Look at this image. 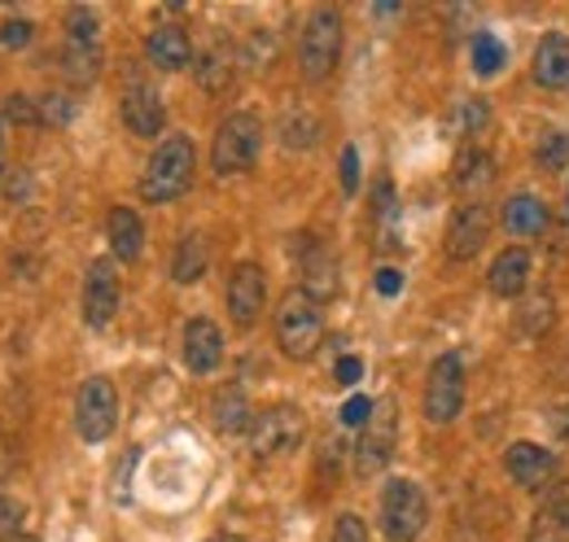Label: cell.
Instances as JSON below:
<instances>
[{
  "instance_id": "4dcf8cb0",
  "label": "cell",
  "mask_w": 569,
  "mask_h": 542,
  "mask_svg": "<svg viewBox=\"0 0 569 542\" xmlns=\"http://www.w3.org/2000/svg\"><path fill=\"white\" fill-rule=\"evenodd\" d=\"M198 79H202V88H207V92L228 88V79H232V53H223V49L214 44L211 53L198 62Z\"/></svg>"
},
{
  "instance_id": "7bdbcfd3",
  "label": "cell",
  "mask_w": 569,
  "mask_h": 542,
  "mask_svg": "<svg viewBox=\"0 0 569 542\" xmlns=\"http://www.w3.org/2000/svg\"><path fill=\"white\" fill-rule=\"evenodd\" d=\"M548 429H552L561 442H569V406H552V411H548Z\"/></svg>"
},
{
  "instance_id": "7dc6e473",
  "label": "cell",
  "mask_w": 569,
  "mask_h": 542,
  "mask_svg": "<svg viewBox=\"0 0 569 542\" xmlns=\"http://www.w3.org/2000/svg\"><path fill=\"white\" fill-rule=\"evenodd\" d=\"M211 542H237V539H211Z\"/></svg>"
},
{
  "instance_id": "6da1fadb",
  "label": "cell",
  "mask_w": 569,
  "mask_h": 542,
  "mask_svg": "<svg viewBox=\"0 0 569 542\" xmlns=\"http://www.w3.org/2000/svg\"><path fill=\"white\" fill-rule=\"evenodd\" d=\"M193 167H198V153H193V140L189 136H167L149 167L141 175V198L144 202H176L189 184H193Z\"/></svg>"
},
{
  "instance_id": "d590c367",
  "label": "cell",
  "mask_w": 569,
  "mask_h": 542,
  "mask_svg": "<svg viewBox=\"0 0 569 542\" xmlns=\"http://www.w3.org/2000/svg\"><path fill=\"white\" fill-rule=\"evenodd\" d=\"M71 114H74L71 97H62V92H49L40 101V123H71Z\"/></svg>"
},
{
  "instance_id": "603a6c76",
  "label": "cell",
  "mask_w": 569,
  "mask_h": 542,
  "mask_svg": "<svg viewBox=\"0 0 569 542\" xmlns=\"http://www.w3.org/2000/svg\"><path fill=\"white\" fill-rule=\"evenodd\" d=\"M503 228L512 237H539L548 228V205L539 202L535 193H517L503 202Z\"/></svg>"
},
{
  "instance_id": "ee69618b",
  "label": "cell",
  "mask_w": 569,
  "mask_h": 542,
  "mask_svg": "<svg viewBox=\"0 0 569 542\" xmlns=\"http://www.w3.org/2000/svg\"><path fill=\"white\" fill-rule=\"evenodd\" d=\"M4 469H9V460H4V446H0V481H4Z\"/></svg>"
},
{
  "instance_id": "f6af8a7d",
  "label": "cell",
  "mask_w": 569,
  "mask_h": 542,
  "mask_svg": "<svg viewBox=\"0 0 569 542\" xmlns=\"http://www.w3.org/2000/svg\"><path fill=\"white\" fill-rule=\"evenodd\" d=\"M0 162H4V123H0Z\"/></svg>"
},
{
  "instance_id": "7402d4cb",
  "label": "cell",
  "mask_w": 569,
  "mask_h": 542,
  "mask_svg": "<svg viewBox=\"0 0 569 542\" xmlns=\"http://www.w3.org/2000/svg\"><path fill=\"white\" fill-rule=\"evenodd\" d=\"M491 293L496 298H521L526 293V284H530V254L521 250V245H512V250H503L496 263H491Z\"/></svg>"
},
{
  "instance_id": "83f0119b",
  "label": "cell",
  "mask_w": 569,
  "mask_h": 542,
  "mask_svg": "<svg viewBox=\"0 0 569 542\" xmlns=\"http://www.w3.org/2000/svg\"><path fill=\"white\" fill-rule=\"evenodd\" d=\"M503 67H508V49H503V40L491 36V31H478V36H473V70H478L482 79H496Z\"/></svg>"
},
{
  "instance_id": "f35d334b",
  "label": "cell",
  "mask_w": 569,
  "mask_h": 542,
  "mask_svg": "<svg viewBox=\"0 0 569 542\" xmlns=\"http://www.w3.org/2000/svg\"><path fill=\"white\" fill-rule=\"evenodd\" d=\"M368 415H372V399H363V394L347 399V406H342V424H347V429H363Z\"/></svg>"
},
{
  "instance_id": "52a82bcc",
  "label": "cell",
  "mask_w": 569,
  "mask_h": 542,
  "mask_svg": "<svg viewBox=\"0 0 569 542\" xmlns=\"http://www.w3.org/2000/svg\"><path fill=\"white\" fill-rule=\"evenodd\" d=\"M395 442H399V406H395V399H381V403H372L368 424L359 429V442H356L359 476L381 473L395 460Z\"/></svg>"
},
{
  "instance_id": "ba28073f",
  "label": "cell",
  "mask_w": 569,
  "mask_h": 542,
  "mask_svg": "<svg viewBox=\"0 0 569 542\" xmlns=\"http://www.w3.org/2000/svg\"><path fill=\"white\" fill-rule=\"evenodd\" d=\"M119 424V394L106 377H88L74 394V429L83 442H106Z\"/></svg>"
},
{
  "instance_id": "4316f807",
  "label": "cell",
  "mask_w": 569,
  "mask_h": 542,
  "mask_svg": "<svg viewBox=\"0 0 569 542\" xmlns=\"http://www.w3.org/2000/svg\"><path fill=\"white\" fill-rule=\"evenodd\" d=\"M552 315H557L552 293H530L526 307H521V315H517V333L521 338H543L552 329Z\"/></svg>"
},
{
  "instance_id": "8d00e7d4",
  "label": "cell",
  "mask_w": 569,
  "mask_h": 542,
  "mask_svg": "<svg viewBox=\"0 0 569 542\" xmlns=\"http://www.w3.org/2000/svg\"><path fill=\"white\" fill-rule=\"evenodd\" d=\"M40 123V106H31L27 97H9L4 110H0V123Z\"/></svg>"
},
{
  "instance_id": "1f68e13d",
  "label": "cell",
  "mask_w": 569,
  "mask_h": 542,
  "mask_svg": "<svg viewBox=\"0 0 569 542\" xmlns=\"http://www.w3.org/2000/svg\"><path fill=\"white\" fill-rule=\"evenodd\" d=\"M67 44H88V49H97V13H92V9H71V13H67Z\"/></svg>"
},
{
  "instance_id": "cb8c5ba5",
  "label": "cell",
  "mask_w": 569,
  "mask_h": 542,
  "mask_svg": "<svg viewBox=\"0 0 569 542\" xmlns=\"http://www.w3.org/2000/svg\"><path fill=\"white\" fill-rule=\"evenodd\" d=\"M207 263H211V250L198 232H189L180 245H176V259H171V280L176 284H198L207 275Z\"/></svg>"
},
{
  "instance_id": "7c38bea8",
  "label": "cell",
  "mask_w": 569,
  "mask_h": 542,
  "mask_svg": "<svg viewBox=\"0 0 569 542\" xmlns=\"http://www.w3.org/2000/svg\"><path fill=\"white\" fill-rule=\"evenodd\" d=\"M263 302H268V280L259 263H237L228 275V315L237 329H250L259 315H263Z\"/></svg>"
},
{
  "instance_id": "8fae6325",
  "label": "cell",
  "mask_w": 569,
  "mask_h": 542,
  "mask_svg": "<svg viewBox=\"0 0 569 542\" xmlns=\"http://www.w3.org/2000/svg\"><path fill=\"white\" fill-rule=\"evenodd\" d=\"M119 311V268L114 259H97L83 275V320L88 329H106Z\"/></svg>"
},
{
  "instance_id": "484cf974",
  "label": "cell",
  "mask_w": 569,
  "mask_h": 542,
  "mask_svg": "<svg viewBox=\"0 0 569 542\" xmlns=\"http://www.w3.org/2000/svg\"><path fill=\"white\" fill-rule=\"evenodd\" d=\"M250 424H254V411H250L246 394H241L237 385L214 399V429H219V433H246Z\"/></svg>"
},
{
  "instance_id": "f546056e",
  "label": "cell",
  "mask_w": 569,
  "mask_h": 542,
  "mask_svg": "<svg viewBox=\"0 0 569 542\" xmlns=\"http://www.w3.org/2000/svg\"><path fill=\"white\" fill-rule=\"evenodd\" d=\"M281 140H284V149H311V144L320 140V123H316L311 114H302V110H293V114H284V123H281Z\"/></svg>"
},
{
  "instance_id": "74e56055",
  "label": "cell",
  "mask_w": 569,
  "mask_h": 542,
  "mask_svg": "<svg viewBox=\"0 0 569 542\" xmlns=\"http://www.w3.org/2000/svg\"><path fill=\"white\" fill-rule=\"evenodd\" d=\"M329 542H368V525L347 512V516H338V521H333V539Z\"/></svg>"
},
{
  "instance_id": "ffe728a7",
  "label": "cell",
  "mask_w": 569,
  "mask_h": 542,
  "mask_svg": "<svg viewBox=\"0 0 569 542\" xmlns=\"http://www.w3.org/2000/svg\"><path fill=\"white\" fill-rule=\"evenodd\" d=\"M106 232H110V250H114V259H123V263H137V259H141L144 223H141V214H137V210L114 205V210H110V219H106Z\"/></svg>"
},
{
  "instance_id": "44dd1931",
  "label": "cell",
  "mask_w": 569,
  "mask_h": 542,
  "mask_svg": "<svg viewBox=\"0 0 569 542\" xmlns=\"http://www.w3.org/2000/svg\"><path fill=\"white\" fill-rule=\"evenodd\" d=\"M530 542H569V481L548 490V503L535 516Z\"/></svg>"
},
{
  "instance_id": "7a4b0ae2",
  "label": "cell",
  "mask_w": 569,
  "mask_h": 542,
  "mask_svg": "<svg viewBox=\"0 0 569 542\" xmlns=\"http://www.w3.org/2000/svg\"><path fill=\"white\" fill-rule=\"evenodd\" d=\"M259 149H263V123L250 110H237L214 132L211 167L219 175H241V171H250L259 162Z\"/></svg>"
},
{
  "instance_id": "b9f144b4",
  "label": "cell",
  "mask_w": 569,
  "mask_h": 542,
  "mask_svg": "<svg viewBox=\"0 0 569 542\" xmlns=\"http://www.w3.org/2000/svg\"><path fill=\"white\" fill-rule=\"evenodd\" d=\"M399 289H403V271H395V268H381V271H377V293L395 298Z\"/></svg>"
},
{
  "instance_id": "30bf717a",
  "label": "cell",
  "mask_w": 569,
  "mask_h": 542,
  "mask_svg": "<svg viewBox=\"0 0 569 542\" xmlns=\"http://www.w3.org/2000/svg\"><path fill=\"white\" fill-rule=\"evenodd\" d=\"M289 254L298 259L302 268V293L311 302H329L338 293V259L316 241V237H293L289 241Z\"/></svg>"
},
{
  "instance_id": "60d3db41",
  "label": "cell",
  "mask_w": 569,
  "mask_h": 542,
  "mask_svg": "<svg viewBox=\"0 0 569 542\" xmlns=\"http://www.w3.org/2000/svg\"><path fill=\"white\" fill-rule=\"evenodd\" d=\"M333 377H338V385H356L359 377H363V363H359L356 354H347V359H338Z\"/></svg>"
},
{
  "instance_id": "d4e9b609",
  "label": "cell",
  "mask_w": 569,
  "mask_h": 542,
  "mask_svg": "<svg viewBox=\"0 0 569 542\" xmlns=\"http://www.w3.org/2000/svg\"><path fill=\"white\" fill-rule=\"evenodd\" d=\"M491 123V106L482 101V97H465V101H456L451 106V114H447V136H456V140H478V132Z\"/></svg>"
},
{
  "instance_id": "277c9868",
  "label": "cell",
  "mask_w": 569,
  "mask_h": 542,
  "mask_svg": "<svg viewBox=\"0 0 569 542\" xmlns=\"http://www.w3.org/2000/svg\"><path fill=\"white\" fill-rule=\"evenodd\" d=\"M342 58V13L338 9H316L302 27V44H298V67L311 83L329 79Z\"/></svg>"
},
{
  "instance_id": "4fadbf2b",
  "label": "cell",
  "mask_w": 569,
  "mask_h": 542,
  "mask_svg": "<svg viewBox=\"0 0 569 542\" xmlns=\"http://www.w3.org/2000/svg\"><path fill=\"white\" fill-rule=\"evenodd\" d=\"M491 237V210L482 202H465L451 214V228H447V254L456 263H469Z\"/></svg>"
},
{
  "instance_id": "d6986e66",
  "label": "cell",
  "mask_w": 569,
  "mask_h": 542,
  "mask_svg": "<svg viewBox=\"0 0 569 542\" xmlns=\"http://www.w3.org/2000/svg\"><path fill=\"white\" fill-rule=\"evenodd\" d=\"M491 180H496V162H491V153L478 149V144H465L460 158H456V167H451V184H456V193L473 198V193H482Z\"/></svg>"
},
{
  "instance_id": "d6a6232c",
  "label": "cell",
  "mask_w": 569,
  "mask_h": 542,
  "mask_svg": "<svg viewBox=\"0 0 569 542\" xmlns=\"http://www.w3.org/2000/svg\"><path fill=\"white\" fill-rule=\"evenodd\" d=\"M539 167H548V171H561L569 162V136L566 132H543V140H539Z\"/></svg>"
},
{
  "instance_id": "9a60e30c",
  "label": "cell",
  "mask_w": 569,
  "mask_h": 542,
  "mask_svg": "<svg viewBox=\"0 0 569 542\" xmlns=\"http://www.w3.org/2000/svg\"><path fill=\"white\" fill-rule=\"evenodd\" d=\"M219 363H223V333H219V324L207 320V315L189 320L184 324V368L198 372V377H207Z\"/></svg>"
},
{
  "instance_id": "e575fe53",
  "label": "cell",
  "mask_w": 569,
  "mask_h": 542,
  "mask_svg": "<svg viewBox=\"0 0 569 542\" xmlns=\"http://www.w3.org/2000/svg\"><path fill=\"white\" fill-rule=\"evenodd\" d=\"M31 36H36V27H31L27 18H9V22L0 27V49H27Z\"/></svg>"
},
{
  "instance_id": "ac0fdd59",
  "label": "cell",
  "mask_w": 569,
  "mask_h": 542,
  "mask_svg": "<svg viewBox=\"0 0 569 542\" xmlns=\"http://www.w3.org/2000/svg\"><path fill=\"white\" fill-rule=\"evenodd\" d=\"M535 83L539 88H566L569 83V36L552 31L535 49Z\"/></svg>"
},
{
  "instance_id": "5bb4252c",
  "label": "cell",
  "mask_w": 569,
  "mask_h": 542,
  "mask_svg": "<svg viewBox=\"0 0 569 542\" xmlns=\"http://www.w3.org/2000/svg\"><path fill=\"white\" fill-rule=\"evenodd\" d=\"M503 469H508V476H512L517 485L539 490V485H548V481L557 476V455H552L548 446H535V442H512V446L503 451Z\"/></svg>"
},
{
  "instance_id": "5b68a950",
  "label": "cell",
  "mask_w": 569,
  "mask_h": 542,
  "mask_svg": "<svg viewBox=\"0 0 569 542\" xmlns=\"http://www.w3.org/2000/svg\"><path fill=\"white\" fill-rule=\"evenodd\" d=\"M429 521L426 490L417 481H390L381 490V530L390 542H417Z\"/></svg>"
},
{
  "instance_id": "9c48e42d",
  "label": "cell",
  "mask_w": 569,
  "mask_h": 542,
  "mask_svg": "<svg viewBox=\"0 0 569 542\" xmlns=\"http://www.w3.org/2000/svg\"><path fill=\"white\" fill-rule=\"evenodd\" d=\"M460 403H465V368H460V354H442L429 368L426 420L429 424H451L460 415Z\"/></svg>"
},
{
  "instance_id": "8992f818",
  "label": "cell",
  "mask_w": 569,
  "mask_h": 542,
  "mask_svg": "<svg viewBox=\"0 0 569 542\" xmlns=\"http://www.w3.org/2000/svg\"><path fill=\"white\" fill-rule=\"evenodd\" d=\"M302 438H307V415L293 403L268 406V411H259L254 424H250V451H254L259 460H277V455L298 451Z\"/></svg>"
},
{
  "instance_id": "836d02e7",
  "label": "cell",
  "mask_w": 569,
  "mask_h": 542,
  "mask_svg": "<svg viewBox=\"0 0 569 542\" xmlns=\"http://www.w3.org/2000/svg\"><path fill=\"white\" fill-rule=\"evenodd\" d=\"M22 503L13 494H0V542H13L22 539Z\"/></svg>"
},
{
  "instance_id": "3957f363",
  "label": "cell",
  "mask_w": 569,
  "mask_h": 542,
  "mask_svg": "<svg viewBox=\"0 0 569 542\" xmlns=\"http://www.w3.org/2000/svg\"><path fill=\"white\" fill-rule=\"evenodd\" d=\"M325 338V320H320V302H311L302 289L284 293L281 307H277V341L289 359H311L320 350Z\"/></svg>"
},
{
  "instance_id": "bcb514c9",
  "label": "cell",
  "mask_w": 569,
  "mask_h": 542,
  "mask_svg": "<svg viewBox=\"0 0 569 542\" xmlns=\"http://www.w3.org/2000/svg\"><path fill=\"white\" fill-rule=\"evenodd\" d=\"M13 542H40V539H13Z\"/></svg>"
},
{
  "instance_id": "2e32d148",
  "label": "cell",
  "mask_w": 569,
  "mask_h": 542,
  "mask_svg": "<svg viewBox=\"0 0 569 542\" xmlns=\"http://www.w3.org/2000/svg\"><path fill=\"white\" fill-rule=\"evenodd\" d=\"M123 123H128V132L137 136H158L162 132V123H167V110H162V97L153 92V83H128V92H123Z\"/></svg>"
},
{
  "instance_id": "ab89813d",
  "label": "cell",
  "mask_w": 569,
  "mask_h": 542,
  "mask_svg": "<svg viewBox=\"0 0 569 542\" xmlns=\"http://www.w3.org/2000/svg\"><path fill=\"white\" fill-rule=\"evenodd\" d=\"M342 193L351 198V193H359V153L356 144H347L342 149Z\"/></svg>"
},
{
  "instance_id": "f1b7e54d",
  "label": "cell",
  "mask_w": 569,
  "mask_h": 542,
  "mask_svg": "<svg viewBox=\"0 0 569 542\" xmlns=\"http://www.w3.org/2000/svg\"><path fill=\"white\" fill-rule=\"evenodd\" d=\"M62 67H67V74H71L74 83H92V79H97V70H101V49H88V44H67Z\"/></svg>"
},
{
  "instance_id": "e0dca14e",
  "label": "cell",
  "mask_w": 569,
  "mask_h": 542,
  "mask_svg": "<svg viewBox=\"0 0 569 542\" xmlns=\"http://www.w3.org/2000/svg\"><path fill=\"white\" fill-rule=\"evenodd\" d=\"M144 53L158 70H184L193 62V44L184 27H153L144 36Z\"/></svg>"
}]
</instances>
